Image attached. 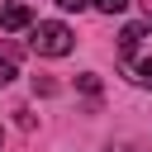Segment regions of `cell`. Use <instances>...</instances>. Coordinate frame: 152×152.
<instances>
[{
	"label": "cell",
	"mask_w": 152,
	"mask_h": 152,
	"mask_svg": "<svg viewBox=\"0 0 152 152\" xmlns=\"http://www.w3.org/2000/svg\"><path fill=\"white\" fill-rule=\"evenodd\" d=\"M109 152H138V147H124V142H119V147H109Z\"/></svg>",
	"instance_id": "cell-8"
},
{
	"label": "cell",
	"mask_w": 152,
	"mask_h": 152,
	"mask_svg": "<svg viewBox=\"0 0 152 152\" xmlns=\"http://www.w3.org/2000/svg\"><path fill=\"white\" fill-rule=\"evenodd\" d=\"M142 10H147V19H152V0H142Z\"/></svg>",
	"instance_id": "cell-9"
},
{
	"label": "cell",
	"mask_w": 152,
	"mask_h": 152,
	"mask_svg": "<svg viewBox=\"0 0 152 152\" xmlns=\"http://www.w3.org/2000/svg\"><path fill=\"white\" fill-rule=\"evenodd\" d=\"M119 66L133 86L152 90V19H138V24L119 28Z\"/></svg>",
	"instance_id": "cell-1"
},
{
	"label": "cell",
	"mask_w": 152,
	"mask_h": 152,
	"mask_svg": "<svg viewBox=\"0 0 152 152\" xmlns=\"http://www.w3.org/2000/svg\"><path fill=\"white\" fill-rule=\"evenodd\" d=\"M0 28H5V33L33 28V10H28V5H19V0H14V5H0Z\"/></svg>",
	"instance_id": "cell-3"
},
{
	"label": "cell",
	"mask_w": 152,
	"mask_h": 152,
	"mask_svg": "<svg viewBox=\"0 0 152 152\" xmlns=\"http://www.w3.org/2000/svg\"><path fill=\"white\" fill-rule=\"evenodd\" d=\"M76 86H81V90H86L90 100H100V76H95V71H86V76H76Z\"/></svg>",
	"instance_id": "cell-4"
},
{
	"label": "cell",
	"mask_w": 152,
	"mask_h": 152,
	"mask_svg": "<svg viewBox=\"0 0 152 152\" xmlns=\"http://www.w3.org/2000/svg\"><path fill=\"white\" fill-rule=\"evenodd\" d=\"M57 5H62V10H86L90 0H57Z\"/></svg>",
	"instance_id": "cell-7"
},
{
	"label": "cell",
	"mask_w": 152,
	"mask_h": 152,
	"mask_svg": "<svg viewBox=\"0 0 152 152\" xmlns=\"http://www.w3.org/2000/svg\"><path fill=\"white\" fill-rule=\"evenodd\" d=\"M10 81H14V62H5V57H0V86H10Z\"/></svg>",
	"instance_id": "cell-6"
},
{
	"label": "cell",
	"mask_w": 152,
	"mask_h": 152,
	"mask_svg": "<svg viewBox=\"0 0 152 152\" xmlns=\"http://www.w3.org/2000/svg\"><path fill=\"white\" fill-rule=\"evenodd\" d=\"M28 48H33L38 57H66V52L76 48V33H71L66 24H57V19H38V24L28 28Z\"/></svg>",
	"instance_id": "cell-2"
},
{
	"label": "cell",
	"mask_w": 152,
	"mask_h": 152,
	"mask_svg": "<svg viewBox=\"0 0 152 152\" xmlns=\"http://www.w3.org/2000/svg\"><path fill=\"white\" fill-rule=\"evenodd\" d=\"M90 5H95L100 14H124V10L133 5V0H90Z\"/></svg>",
	"instance_id": "cell-5"
}]
</instances>
